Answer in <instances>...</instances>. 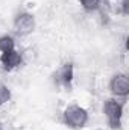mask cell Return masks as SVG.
Wrapping results in <instances>:
<instances>
[{"mask_svg": "<svg viewBox=\"0 0 129 130\" xmlns=\"http://www.w3.org/2000/svg\"><path fill=\"white\" fill-rule=\"evenodd\" d=\"M79 3H81V6H82L84 11H87V12H96V11H99L102 8L103 0H79Z\"/></svg>", "mask_w": 129, "mask_h": 130, "instance_id": "8", "label": "cell"}, {"mask_svg": "<svg viewBox=\"0 0 129 130\" xmlns=\"http://www.w3.org/2000/svg\"><path fill=\"white\" fill-rule=\"evenodd\" d=\"M88 120H90L88 110L79 104H68L62 112V121L70 129H84L88 124Z\"/></svg>", "mask_w": 129, "mask_h": 130, "instance_id": "2", "label": "cell"}, {"mask_svg": "<svg viewBox=\"0 0 129 130\" xmlns=\"http://www.w3.org/2000/svg\"><path fill=\"white\" fill-rule=\"evenodd\" d=\"M12 27H14V32L20 36H26V35H31L36 27V21H35V17H33L31 12H26V11H21L18 12L15 17H14V21H12Z\"/></svg>", "mask_w": 129, "mask_h": 130, "instance_id": "3", "label": "cell"}, {"mask_svg": "<svg viewBox=\"0 0 129 130\" xmlns=\"http://www.w3.org/2000/svg\"><path fill=\"white\" fill-rule=\"evenodd\" d=\"M74 79V64L71 61H67L53 73V82L56 86H62L65 89L71 88Z\"/></svg>", "mask_w": 129, "mask_h": 130, "instance_id": "4", "label": "cell"}, {"mask_svg": "<svg viewBox=\"0 0 129 130\" xmlns=\"http://www.w3.org/2000/svg\"><path fill=\"white\" fill-rule=\"evenodd\" d=\"M99 130H103V129H99Z\"/></svg>", "mask_w": 129, "mask_h": 130, "instance_id": "12", "label": "cell"}, {"mask_svg": "<svg viewBox=\"0 0 129 130\" xmlns=\"http://www.w3.org/2000/svg\"><path fill=\"white\" fill-rule=\"evenodd\" d=\"M120 14L122 15H128L129 14V0H122V3H120Z\"/></svg>", "mask_w": 129, "mask_h": 130, "instance_id": "10", "label": "cell"}, {"mask_svg": "<svg viewBox=\"0 0 129 130\" xmlns=\"http://www.w3.org/2000/svg\"><path fill=\"white\" fill-rule=\"evenodd\" d=\"M0 64H2L5 71H12V70L18 68L20 65L23 64V56L17 50L5 52V53L0 55Z\"/></svg>", "mask_w": 129, "mask_h": 130, "instance_id": "6", "label": "cell"}, {"mask_svg": "<svg viewBox=\"0 0 129 130\" xmlns=\"http://www.w3.org/2000/svg\"><path fill=\"white\" fill-rule=\"evenodd\" d=\"M0 130H5V127H3V123L0 121Z\"/></svg>", "mask_w": 129, "mask_h": 130, "instance_id": "11", "label": "cell"}, {"mask_svg": "<svg viewBox=\"0 0 129 130\" xmlns=\"http://www.w3.org/2000/svg\"><path fill=\"white\" fill-rule=\"evenodd\" d=\"M11 97H12V92H11L9 86L5 83H0V106L6 104L11 100Z\"/></svg>", "mask_w": 129, "mask_h": 130, "instance_id": "9", "label": "cell"}, {"mask_svg": "<svg viewBox=\"0 0 129 130\" xmlns=\"http://www.w3.org/2000/svg\"><path fill=\"white\" fill-rule=\"evenodd\" d=\"M15 50V39L11 35H2L0 36V52H11Z\"/></svg>", "mask_w": 129, "mask_h": 130, "instance_id": "7", "label": "cell"}, {"mask_svg": "<svg viewBox=\"0 0 129 130\" xmlns=\"http://www.w3.org/2000/svg\"><path fill=\"white\" fill-rule=\"evenodd\" d=\"M103 115L106 118V123L111 130H119L122 127V120H123V110H125V103L119 101L115 97L106 98L102 106Z\"/></svg>", "mask_w": 129, "mask_h": 130, "instance_id": "1", "label": "cell"}, {"mask_svg": "<svg viewBox=\"0 0 129 130\" xmlns=\"http://www.w3.org/2000/svg\"><path fill=\"white\" fill-rule=\"evenodd\" d=\"M109 91L115 98H126L129 95V77L126 73H117L109 80Z\"/></svg>", "mask_w": 129, "mask_h": 130, "instance_id": "5", "label": "cell"}]
</instances>
